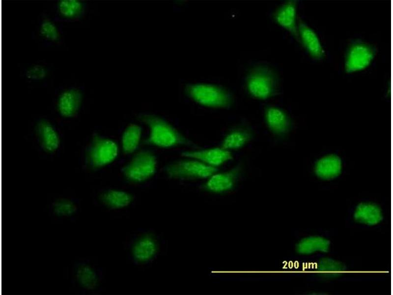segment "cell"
Instances as JSON below:
<instances>
[{
	"mask_svg": "<svg viewBox=\"0 0 393 295\" xmlns=\"http://www.w3.org/2000/svg\"><path fill=\"white\" fill-rule=\"evenodd\" d=\"M140 121L146 125L149 133L144 144L161 148L180 145H191L192 142L163 118L154 115L143 114L138 116Z\"/></svg>",
	"mask_w": 393,
	"mask_h": 295,
	"instance_id": "6da1fadb",
	"label": "cell"
},
{
	"mask_svg": "<svg viewBox=\"0 0 393 295\" xmlns=\"http://www.w3.org/2000/svg\"><path fill=\"white\" fill-rule=\"evenodd\" d=\"M190 98L197 104L207 107L225 108L230 106L232 97L223 88L210 84L198 83L189 85L186 89Z\"/></svg>",
	"mask_w": 393,
	"mask_h": 295,
	"instance_id": "7a4b0ae2",
	"label": "cell"
},
{
	"mask_svg": "<svg viewBox=\"0 0 393 295\" xmlns=\"http://www.w3.org/2000/svg\"><path fill=\"white\" fill-rule=\"evenodd\" d=\"M157 168V158L149 150L136 152L130 161L122 168L125 177L134 183L142 182L151 177Z\"/></svg>",
	"mask_w": 393,
	"mask_h": 295,
	"instance_id": "3957f363",
	"label": "cell"
},
{
	"mask_svg": "<svg viewBox=\"0 0 393 295\" xmlns=\"http://www.w3.org/2000/svg\"><path fill=\"white\" fill-rule=\"evenodd\" d=\"M165 171L170 178L204 179L217 172L218 168L209 166L196 159L186 158L167 165Z\"/></svg>",
	"mask_w": 393,
	"mask_h": 295,
	"instance_id": "277c9868",
	"label": "cell"
},
{
	"mask_svg": "<svg viewBox=\"0 0 393 295\" xmlns=\"http://www.w3.org/2000/svg\"><path fill=\"white\" fill-rule=\"evenodd\" d=\"M276 79L272 70L265 66H258L249 73L246 87L249 93L253 98L265 100L274 95L276 90Z\"/></svg>",
	"mask_w": 393,
	"mask_h": 295,
	"instance_id": "5b68a950",
	"label": "cell"
},
{
	"mask_svg": "<svg viewBox=\"0 0 393 295\" xmlns=\"http://www.w3.org/2000/svg\"><path fill=\"white\" fill-rule=\"evenodd\" d=\"M118 148L114 141L94 134L87 149L86 160L93 169H98L112 162L117 157Z\"/></svg>",
	"mask_w": 393,
	"mask_h": 295,
	"instance_id": "8992f818",
	"label": "cell"
},
{
	"mask_svg": "<svg viewBox=\"0 0 393 295\" xmlns=\"http://www.w3.org/2000/svg\"><path fill=\"white\" fill-rule=\"evenodd\" d=\"M375 56L373 48L365 43L356 42L348 50L345 70L348 73L359 71L368 67Z\"/></svg>",
	"mask_w": 393,
	"mask_h": 295,
	"instance_id": "52a82bcc",
	"label": "cell"
},
{
	"mask_svg": "<svg viewBox=\"0 0 393 295\" xmlns=\"http://www.w3.org/2000/svg\"><path fill=\"white\" fill-rule=\"evenodd\" d=\"M181 155L185 158L196 159L216 168L233 159L231 152L221 147L185 151Z\"/></svg>",
	"mask_w": 393,
	"mask_h": 295,
	"instance_id": "ba28073f",
	"label": "cell"
},
{
	"mask_svg": "<svg viewBox=\"0 0 393 295\" xmlns=\"http://www.w3.org/2000/svg\"><path fill=\"white\" fill-rule=\"evenodd\" d=\"M241 169L242 167L239 164L228 171L216 172L208 178L203 188L213 193H222L230 190L234 187Z\"/></svg>",
	"mask_w": 393,
	"mask_h": 295,
	"instance_id": "9c48e42d",
	"label": "cell"
},
{
	"mask_svg": "<svg viewBox=\"0 0 393 295\" xmlns=\"http://www.w3.org/2000/svg\"><path fill=\"white\" fill-rule=\"evenodd\" d=\"M75 283L84 291L95 289L98 285L99 276L94 268L87 262L76 263L73 269Z\"/></svg>",
	"mask_w": 393,
	"mask_h": 295,
	"instance_id": "30bf717a",
	"label": "cell"
},
{
	"mask_svg": "<svg viewBox=\"0 0 393 295\" xmlns=\"http://www.w3.org/2000/svg\"><path fill=\"white\" fill-rule=\"evenodd\" d=\"M296 16L297 2L295 0H289L278 8L274 14V19L278 25L298 38Z\"/></svg>",
	"mask_w": 393,
	"mask_h": 295,
	"instance_id": "8fae6325",
	"label": "cell"
},
{
	"mask_svg": "<svg viewBox=\"0 0 393 295\" xmlns=\"http://www.w3.org/2000/svg\"><path fill=\"white\" fill-rule=\"evenodd\" d=\"M298 35L308 53L313 58L320 59L324 55V50L314 31L302 21L298 26Z\"/></svg>",
	"mask_w": 393,
	"mask_h": 295,
	"instance_id": "7c38bea8",
	"label": "cell"
},
{
	"mask_svg": "<svg viewBox=\"0 0 393 295\" xmlns=\"http://www.w3.org/2000/svg\"><path fill=\"white\" fill-rule=\"evenodd\" d=\"M82 100L81 92L77 89L65 90L59 96L57 102L58 112L64 117L71 118L78 112Z\"/></svg>",
	"mask_w": 393,
	"mask_h": 295,
	"instance_id": "4fadbf2b",
	"label": "cell"
},
{
	"mask_svg": "<svg viewBox=\"0 0 393 295\" xmlns=\"http://www.w3.org/2000/svg\"><path fill=\"white\" fill-rule=\"evenodd\" d=\"M264 118L269 129L275 135H282L289 128V119L286 114L279 108L267 107L265 110Z\"/></svg>",
	"mask_w": 393,
	"mask_h": 295,
	"instance_id": "5bb4252c",
	"label": "cell"
},
{
	"mask_svg": "<svg viewBox=\"0 0 393 295\" xmlns=\"http://www.w3.org/2000/svg\"><path fill=\"white\" fill-rule=\"evenodd\" d=\"M157 250V243L154 237L144 236L135 242L132 248V254L137 261L144 263L151 260Z\"/></svg>",
	"mask_w": 393,
	"mask_h": 295,
	"instance_id": "9a60e30c",
	"label": "cell"
},
{
	"mask_svg": "<svg viewBox=\"0 0 393 295\" xmlns=\"http://www.w3.org/2000/svg\"><path fill=\"white\" fill-rule=\"evenodd\" d=\"M37 132L42 146L46 151L53 152L58 148L59 137L50 122L45 120L40 121L37 125Z\"/></svg>",
	"mask_w": 393,
	"mask_h": 295,
	"instance_id": "2e32d148",
	"label": "cell"
},
{
	"mask_svg": "<svg viewBox=\"0 0 393 295\" xmlns=\"http://www.w3.org/2000/svg\"><path fill=\"white\" fill-rule=\"evenodd\" d=\"M354 217L358 222L368 225H374L382 219L381 209L371 203H362L359 205L354 212Z\"/></svg>",
	"mask_w": 393,
	"mask_h": 295,
	"instance_id": "e0dca14e",
	"label": "cell"
},
{
	"mask_svg": "<svg viewBox=\"0 0 393 295\" xmlns=\"http://www.w3.org/2000/svg\"><path fill=\"white\" fill-rule=\"evenodd\" d=\"M341 169L340 159L335 155L325 156L317 161L315 172L321 178L328 179L337 176Z\"/></svg>",
	"mask_w": 393,
	"mask_h": 295,
	"instance_id": "ac0fdd59",
	"label": "cell"
},
{
	"mask_svg": "<svg viewBox=\"0 0 393 295\" xmlns=\"http://www.w3.org/2000/svg\"><path fill=\"white\" fill-rule=\"evenodd\" d=\"M141 127L131 123L124 130L121 139L122 152L126 154L134 153L138 148L141 136Z\"/></svg>",
	"mask_w": 393,
	"mask_h": 295,
	"instance_id": "d6986e66",
	"label": "cell"
},
{
	"mask_svg": "<svg viewBox=\"0 0 393 295\" xmlns=\"http://www.w3.org/2000/svg\"><path fill=\"white\" fill-rule=\"evenodd\" d=\"M100 201L106 206L118 209L128 206L132 202V195L123 191L111 189L103 192L99 197Z\"/></svg>",
	"mask_w": 393,
	"mask_h": 295,
	"instance_id": "ffe728a7",
	"label": "cell"
},
{
	"mask_svg": "<svg viewBox=\"0 0 393 295\" xmlns=\"http://www.w3.org/2000/svg\"><path fill=\"white\" fill-rule=\"evenodd\" d=\"M251 133L247 129H236L229 132L224 138L221 147L225 149H238L245 146L252 139Z\"/></svg>",
	"mask_w": 393,
	"mask_h": 295,
	"instance_id": "44dd1931",
	"label": "cell"
},
{
	"mask_svg": "<svg viewBox=\"0 0 393 295\" xmlns=\"http://www.w3.org/2000/svg\"><path fill=\"white\" fill-rule=\"evenodd\" d=\"M330 242L327 239L319 236H311L302 239L297 245L296 250L302 254H310L316 252H327Z\"/></svg>",
	"mask_w": 393,
	"mask_h": 295,
	"instance_id": "7402d4cb",
	"label": "cell"
},
{
	"mask_svg": "<svg viewBox=\"0 0 393 295\" xmlns=\"http://www.w3.org/2000/svg\"><path fill=\"white\" fill-rule=\"evenodd\" d=\"M78 211L76 203L72 200L62 198L55 201L51 206V213L58 217H71Z\"/></svg>",
	"mask_w": 393,
	"mask_h": 295,
	"instance_id": "603a6c76",
	"label": "cell"
},
{
	"mask_svg": "<svg viewBox=\"0 0 393 295\" xmlns=\"http://www.w3.org/2000/svg\"><path fill=\"white\" fill-rule=\"evenodd\" d=\"M83 4L78 0H61L58 4V9L62 16L73 18L79 16L83 10Z\"/></svg>",
	"mask_w": 393,
	"mask_h": 295,
	"instance_id": "cb8c5ba5",
	"label": "cell"
},
{
	"mask_svg": "<svg viewBox=\"0 0 393 295\" xmlns=\"http://www.w3.org/2000/svg\"><path fill=\"white\" fill-rule=\"evenodd\" d=\"M317 269L322 274L326 275L338 274L344 269L341 264L329 259L322 260L318 266Z\"/></svg>",
	"mask_w": 393,
	"mask_h": 295,
	"instance_id": "d4e9b609",
	"label": "cell"
},
{
	"mask_svg": "<svg viewBox=\"0 0 393 295\" xmlns=\"http://www.w3.org/2000/svg\"><path fill=\"white\" fill-rule=\"evenodd\" d=\"M40 32L46 39L55 41L58 39L59 33L56 25L51 21L46 20L41 24Z\"/></svg>",
	"mask_w": 393,
	"mask_h": 295,
	"instance_id": "484cf974",
	"label": "cell"
},
{
	"mask_svg": "<svg viewBox=\"0 0 393 295\" xmlns=\"http://www.w3.org/2000/svg\"><path fill=\"white\" fill-rule=\"evenodd\" d=\"M46 75V69L38 65L31 67L26 73L27 78L31 80H41L44 78Z\"/></svg>",
	"mask_w": 393,
	"mask_h": 295,
	"instance_id": "4316f807",
	"label": "cell"
}]
</instances>
